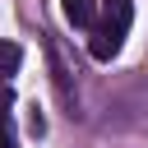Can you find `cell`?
Returning <instances> with one entry per match:
<instances>
[{"label":"cell","instance_id":"obj_4","mask_svg":"<svg viewBox=\"0 0 148 148\" xmlns=\"http://www.w3.org/2000/svg\"><path fill=\"white\" fill-rule=\"evenodd\" d=\"M23 65V51H18V42H0V83L5 79H14V69Z\"/></svg>","mask_w":148,"mask_h":148},{"label":"cell","instance_id":"obj_1","mask_svg":"<svg viewBox=\"0 0 148 148\" xmlns=\"http://www.w3.org/2000/svg\"><path fill=\"white\" fill-rule=\"evenodd\" d=\"M130 23H134V5H130V0H102V32L125 37Z\"/></svg>","mask_w":148,"mask_h":148},{"label":"cell","instance_id":"obj_2","mask_svg":"<svg viewBox=\"0 0 148 148\" xmlns=\"http://www.w3.org/2000/svg\"><path fill=\"white\" fill-rule=\"evenodd\" d=\"M60 9H65V18L74 28H92L97 23V0H60Z\"/></svg>","mask_w":148,"mask_h":148},{"label":"cell","instance_id":"obj_6","mask_svg":"<svg viewBox=\"0 0 148 148\" xmlns=\"http://www.w3.org/2000/svg\"><path fill=\"white\" fill-rule=\"evenodd\" d=\"M0 148H14V139H9V125H0Z\"/></svg>","mask_w":148,"mask_h":148},{"label":"cell","instance_id":"obj_3","mask_svg":"<svg viewBox=\"0 0 148 148\" xmlns=\"http://www.w3.org/2000/svg\"><path fill=\"white\" fill-rule=\"evenodd\" d=\"M120 42H125V37H116V32H102V28H97V32H92V42H88V56H92V60H111V56L120 51Z\"/></svg>","mask_w":148,"mask_h":148},{"label":"cell","instance_id":"obj_5","mask_svg":"<svg viewBox=\"0 0 148 148\" xmlns=\"http://www.w3.org/2000/svg\"><path fill=\"white\" fill-rule=\"evenodd\" d=\"M28 134H37V139L46 134V120H42V111H37V106L28 111Z\"/></svg>","mask_w":148,"mask_h":148}]
</instances>
